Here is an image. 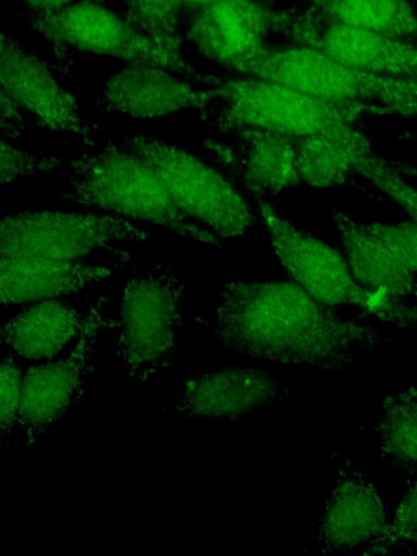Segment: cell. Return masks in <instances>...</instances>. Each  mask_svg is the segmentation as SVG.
Returning <instances> with one entry per match:
<instances>
[{"instance_id": "5", "label": "cell", "mask_w": 417, "mask_h": 556, "mask_svg": "<svg viewBox=\"0 0 417 556\" xmlns=\"http://www.w3.org/2000/svg\"><path fill=\"white\" fill-rule=\"evenodd\" d=\"M121 142L157 174L176 206L220 240L244 237L258 222L251 202L202 155L148 134Z\"/></svg>"}, {"instance_id": "25", "label": "cell", "mask_w": 417, "mask_h": 556, "mask_svg": "<svg viewBox=\"0 0 417 556\" xmlns=\"http://www.w3.org/2000/svg\"><path fill=\"white\" fill-rule=\"evenodd\" d=\"M414 544H417V478L402 492L391 522L367 543L363 554L381 555Z\"/></svg>"}, {"instance_id": "4", "label": "cell", "mask_w": 417, "mask_h": 556, "mask_svg": "<svg viewBox=\"0 0 417 556\" xmlns=\"http://www.w3.org/2000/svg\"><path fill=\"white\" fill-rule=\"evenodd\" d=\"M288 278L317 300L354 307L400 329L417 331V304L364 288L342 251L295 226L266 199L250 200Z\"/></svg>"}, {"instance_id": "22", "label": "cell", "mask_w": 417, "mask_h": 556, "mask_svg": "<svg viewBox=\"0 0 417 556\" xmlns=\"http://www.w3.org/2000/svg\"><path fill=\"white\" fill-rule=\"evenodd\" d=\"M311 11L338 23L408 41L417 36V11L408 0H304Z\"/></svg>"}, {"instance_id": "29", "label": "cell", "mask_w": 417, "mask_h": 556, "mask_svg": "<svg viewBox=\"0 0 417 556\" xmlns=\"http://www.w3.org/2000/svg\"><path fill=\"white\" fill-rule=\"evenodd\" d=\"M368 227L417 276V226L413 222L367 223Z\"/></svg>"}, {"instance_id": "31", "label": "cell", "mask_w": 417, "mask_h": 556, "mask_svg": "<svg viewBox=\"0 0 417 556\" xmlns=\"http://www.w3.org/2000/svg\"><path fill=\"white\" fill-rule=\"evenodd\" d=\"M38 14H48L60 11L79 0H21Z\"/></svg>"}, {"instance_id": "34", "label": "cell", "mask_w": 417, "mask_h": 556, "mask_svg": "<svg viewBox=\"0 0 417 556\" xmlns=\"http://www.w3.org/2000/svg\"><path fill=\"white\" fill-rule=\"evenodd\" d=\"M410 78H417V48H416V53H415V58H414V62H413Z\"/></svg>"}, {"instance_id": "9", "label": "cell", "mask_w": 417, "mask_h": 556, "mask_svg": "<svg viewBox=\"0 0 417 556\" xmlns=\"http://www.w3.org/2000/svg\"><path fill=\"white\" fill-rule=\"evenodd\" d=\"M35 28L50 41L80 51L199 77L179 49L151 38L97 0H79L60 11L38 14Z\"/></svg>"}, {"instance_id": "10", "label": "cell", "mask_w": 417, "mask_h": 556, "mask_svg": "<svg viewBox=\"0 0 417 556\" xmlns=\"http://www.w3.org/2000/svg\"><path fill=\"white\" fill-rule=\"evenodd\" d=\"M108 298L100 296L84 316L81 330L71 353L28 367L23 375L16 424L35 443L64 417L81 392L84 378L94 370L93 352L103 330L118 328V320L105 314Z\"/></svg>"}, {"instance_id": "14", "label": "cell", "mask_w": 417, "mask_h": 556, "mask_svg": "<svg viewBox=\"0 0 417 556\" xmlns=\"http://www.w3.org/2000/svg\"><path fill=\"white\" fill-rule=\"evenodd\" d=\"M289 393L290 388L267 371L227 366L187 380L173 410L204 421H236Z\"/></svg>"}, {"instance_id": "18", "label": "cell", "mask_w": 417, "mask_h": 556, "mask_svg": "<svg viewBox=\"0 0 417 556\" xmlns=\"http://www.w3.org/2000/svg\"><path fill=\"white\" fill-rule=\"evenodd\" d=\"M0 262L2 306L64 298L113 276L111 268L79 258L1 256Z\"/></svg>"}, {"instance_id": "16", "label": "cell", "mask_w": 417, "mask_h": 556, "mask_svg": "<svg viewBox=\"0 0 417 556\" xmlns=\"http://www.w3.org/2000/svg\"><path fill=\"white\" fill-rule=\"evenodd\" d=\"M274 16L256 0H219L194 12L186 36L206 60L235 73L262 50Z\"/></svg>"}, {"instance_id": "28", "label": "cell", "mask_w": 417, "mask_h": 556, "mask_svg": "<svg viewBox=\"0 0 417 556\" xmlns=\"http://www.w3.org/2000/svg\"><path fill=\"white\" fill-rule=\"evenodd\" d=\"M24 371L15 362L14 356L1 358V451L4 454L10 435L16 425L21 401L22 380Z\"/></svg>"}, {"instance_id": "7", "label": "cell", "mask_w": 417, "mask_h": 556, "mask_svg": "<svg viewBox=\"0 0 417 556\" xmlns=\"http://www.w3.org/2000/svg\"><path fill=\"white\" fill-rule=\"evenodd\" d=\"M267 48L235 74L280 81L311 96L366 106L375 113L405 115L408 80L349 66L306 45Z\"/></svg>"}, {"instance_id": "12", "label": "cell", "mask_w": 417, "mask_h": 556, "mask_svg": "<svg viewBox=\"0 0 417 556\" xmlns=\"http://www.w3.org/2000/svg\"><path fill=\"white\" fill-rule=\"evenodd\" d=\"M274 26L294 42L358 70L410 78L417 46L372 30L328 20L313 11L274 16Z\"/></svg>"}, {"instance_id": "33", "label": "cell", "mask_w": 417, "mask_h": 556, "mask_svg": "<svg viewBox=\"0 0 417 556\" xmlns=\"http://www.w3.org/2000/svg\"><path fill=\"white\" fill-rule=\"evenodd\" d=\"M217 1L219 0H181L184 9H188L193 13L203 10Z\"/></svg>"}, {"instance_id": "30", "label": "cell", "mask_w": 417, "mask_h": 556, "mask_svg": "<svg viewBox=\"0 0 417 556\" xmlns=\"http://www.w3.org/2000/svg\"><path fill=\"white\" fill-rule=\"evenodd\" d=\"M31 125L27 115L8 96L1 93V138L15 140Z\"/></svg>"}, {"instance_id": "27", "label": "cell", "mask_w": 417, "mask_h": 556, "mask_svg": "<svg viewBox=\"0 0 417 556\" xmlns=\"http://www.w3.org/2000/svg\"><path fill=\"white\" fill-rule=\"evenodd\" d=\"M61 159L39 152L16 148L1 138V176L2 185H9L21 177L35 176L53 172L62 166Z\"/></svg>"}, {"instance_id": "3", "label": "cell", "mask_w": 417, "mask_h": 556, "mask_svg": "<svg viewBox=\"0 0 417 556\" xmlns=\"http://www.w3.org/2000/svg\"><path fill=\"white\" fill-rule=\"evenodd\" d=\"M208 84L211 99L201 111V119L218 138L244 128L301 138L361 124L365 113H375L366 106L324 100L257 76L235 74L210 79Z\"/></svg>"}, {"instance_id": "35", "label": "cell", "mask_w": 417, "mask_h": 556, "mask_svg": "<svg viewBox=\"0 0 417 556\" xmlns=\"http://www.w3.org/2000/svg\"><path fill=\"white\" fill-rule=\"evenodd\" d=\"M415 112L417 115V78L415 79Z\"/></svg>"}, {"instance_id": "6", "label": "cell", "mask_w": 417, "mask_h": 556, "mask_svg": "<svg viewBox=\"0 0 417 556\" xmlns=\"http://www.w3.org/2000/svg\"><path fill=\"white\" fill-rule=\"evenodd\" d=\"M185 285L166 263L134 267L119 306L115 358L141 382L174 365Z\"/></svg>"}, {"instance_id": "23", "label": "cell", "mask_w": 417, "mask_h": 556, "mask_svg": "<svg viewBox=\"0 0 417 556\" xmlns=\"http://www.w3.org/2000/svg\"><path fill=\"white\" fill-rule=\"evenodd\" d=\"M375 430L381 456L395 470L417 477V389L412 387L387 396Z\"/></svg>"}, {"instance_id": "21", "label": "cell", "mask_w": 417, "mask_h": 556, "mask_svg": "<svg viewBox=\"0 0 417 556\" xmlns=\"http://www.w3.org/2000/svg\"><path fill=\"white\" fill-rule=\"evenodd\" d=\"M83 323L76 307L63 298L27 303L1 326V343L12 356L49 362L78 337Z\"/></svg>"}, {"instance_id": "1", "label": "cell", "mask_w": 417, "mask_h": 556, "mask_svg": "<svg viewBox=\"0 0 417 556\" xmlns=\"http://www.w3.org/2000/svg\"><path fill=\"white\" fill-rule=\"evenodd\" d=\"M219 345L253 358L341 369L374 349L380 333L342 316L290 278L231 279L219 287Z\"/></svg>"}, {"instance_id": "24", "label": "cell", "mask_w": 417, "mask_h": 556, "mask_svg": "<svg viewBox=\"0 0 417 556\" xmlns=\"http://www.w3.org/2000/svg\"><path fill=\"white\" fill-rule=\"evenodd\" d=\"M127 18L151 38L178 49L181 0H124Z\"/></svg>"}, {"instance_id": "11", "label": "cell", "mask_w": 417, "mask_h": 556, "mask_svg": "<svg viewBox=\"0 0 417 556\" xmlns=\"http://www.w3.org/2000/svg\"><path fill=\"white\" fill-rule=\"evenodd\" d=\"M298 138L266 129L244 128L230 135L202 137V156L249 201L275 197L301 185Z\"/></svg>"}, {"instance_id": "20", "label": "cell", "mask_w": 417, "mask_h": 556, "mask_svg": "<svg viewBox=\"0 0 417 556\" xmlns=\"http://www.w3.org/2000/svg\"><path fill=\"white\" fill-rule=\"evenodd\" d=\"M341 251L356 280L370 291L417 300V276L370 230L341 208L330 207Z\"/></svg>"}, {"instance_id": "19", "label": "cell", "mask_w": 417, "mask_h": 556, "mask_svg": "<svg viewBox=\"0 0 417 556\" xmlns=\"http://www.w3.org/2000/svg\"><path fill=\"white\" fill-rule=\"evenodd\" d=\"M295 148L301 185L317 190L353 185L364 161L376 152L362 123L298 138Z\"/></svg>"}, {"instance_id": "2", "label": "cell", "mask_w": 417, "mask_h": 556, "mask_svg": "<svg viewBox=\"0 0 417 556\" xmlns=\"http://www.w3.org/2000/svg\"><path fill=\"white\" fill-rule=\"evenodd\" d=\"M67 164L71 175L60 192L63 200L223 248L220 239L176 206L154 169L121 141L108 139Z\"/></svg>"}, {"instance_id": "32", "label": "cell", "mask_w": 417, "mask_h": 556, "mask_svg": "<svg viewBox=\"0 0 417 556\" xmlns=\"http://www.w3.org/2000/svg\"><path fill=\"white\" fill-rule=\"evenodd\" d=\"M391 165L403 176L412 177L417 180V167L402 161L390 160Z\"/></svg>"}, {"instance_id": "26", "label": "cell", "mask_w": 417, "mask_h": 556, "mask_svg": "<svg viewBox=\"0 0 417 556\" xmlns=\"http://www.w3.org/2000/svg\"><path fill=\"white\" fill-rule=\"evenodd\" d=\"M359 177L400 206L417 226V189L391 165L389 159L372 153L361 166Z\"/></svg>"}, {"instance_id": "17", "label": "cell", "mask_w": 417, "mask_h": 556, "mask_svg": "<svg viewBox=\"0 0 417 556\" xmlns=\"http://www.w3.org/2000/svg\"><path fill=\"white\" fill-rule=\"evenodd\" d=\"M387 523L375 485L361 471L342 472L325 504L315 542L326 554L345 553L376 539Z\"/></svg>"}, {"instance_id": "15", "label": "cell", "mask_w": 417, "mask_h": 556, "mask_svg": "<svg viewBox=\"0 0 417 556\" xmlns=\"http://www.w3.org/2000/svg\"><path fill=\"white\" fill-rule=\"evenodd\" d=\"M210 99L208 89H200L176 72L129 63L105 81L96 106L110 114L157 118L185 110L203 111Z\"/></svg>"}, {"instance_id": "13", "label": "cell", "mask_w": 417, "mask_h": 556, "mask_svg": "<svg viewBox=\"0 0 417 556\" xmlns=\"http://www.w3.org/2000/svg\"><path fill=\"white\" fill-rule=\"evenodd\" d=\"M0 84L1 93L22 109L31 126L77 135L85 144L93 146L98 126L81 118L77 99L41 59L5 36L1 38Z\"/></svg>"}, {"instance_id": "8", "label": "cell", "mask_w": 417, "mask_h": 556, "mask_svg": "<svg viewBox=\"0 0 417 556\" xmlns=\"http://www.w3.org/2000/svg\"><path fill=\"white\" fill-rule=\"evenodd\" d=\"M150 236V230L112 213L26 210L2 216L0 255L72 260L111 250L113 242H143Z\"/></svg>"}]
</instances>
